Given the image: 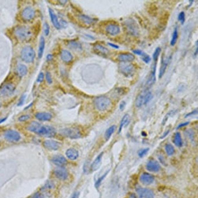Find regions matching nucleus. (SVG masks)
Masks as SVG:
<instances>
[{"label":"nucleus","instance_id":"obj_37","mask_svg":"<svg viewBox=\"0 0 198 198\" xmlns=\"http://www.w3.org/2000/svg\"><path fill=\"white\" fill-rule=\"evenodd\" d=\"M80 18L82 21L88 24H90L93 22V20L92 18H90V17L86 15H81L80 16Z\"/></svg>","mask_w":198,"mask_h":198},{"label":"nucleus","instance_id":"obj_29","mask_svg":"<svg viewBox=\"0 0 198 198\" xmlns=\"http://www.w3.org/2000/svg\"><path fill=\"white\" fill-rule=\"evenodd\" d=\"M173 143L175 145L178 147H182L183 142L181 134L179 132L176 133L174 136Z\"/></svg>","mask_w":198,"mask_h":198},{"label":"nucleus","instance_id":"obj_26","mask_svg":"<svg viewBox=\"0 0 198 198\" xmlns=\"http://www.w3.org/2000/svg\"><path fill=\"white\" fill-rule=\"evenodd\" d=\"M49 12L51 20L53 25L57 29H60V23L58 21L57 17L55 14L54 11L51 9L49 8Z\"/></svg>","mask_w":198,"mask_h":198},{"label":"nucleus","instance_id":"obj_19","mask_svg":"<svg viewBox=\"0 0 198 198\" xmlns=\"http://www.w3.org/2000/svg\"><path fill=\"white\" fill-rule=\"evenodd\" d=\"M140 180L143 184L148 185L153 182L154 176L148 173H144L141 175Z\"/></svg>","mask_w":198,"mask_h":198},{"label":"nucleus","instance_id":"obj_2","mask_svg":"<svg viewBox=\"0 0 198 198\" xmlns=\"http://www.w3.org/2000/svg\"><path fill=\"white\" fill-rule=\"evenodd\" d=\"M152 98V94L149 90H143L136 97L135 106L137 108L142 107L149 103Z\"/></svg>","mask_w":198,"mask_h":198},{"label":"nucleus","instance_id":"obj_54","mask_svg":"<svg viewBox=\"0 0 198 198\" xmlns=\"http://www.w3.org/2000/svg\"><path fill=\"white\" fill-rule=\"evenodd\" d=\"M108 44L111 47H113V48H116V49H118L119 48V46L117 45L114 44L112 43H108Z\"/></svg>","mask_w":198,"mask_h":198},{"label":"nucleus","instance_id":"obj_15","mask_svg":"<svg viewBox=\"0 0 198 198\" xmlns=\"http://www.w3.org/2000/svg\"><path fill=\"white\" fill-rule=\"evenodd\" d=\"M54 174L59 179L65 180L68 177V173L64 168L60 167L57 168L54 171Z\"/></svg>","mask_w":198,"mask_h":198},{"label":"nucleus","instance_id":"obj_47","mask_svg":"<svg viewBox=\"0 0 198 198\" xmlns=\"http://www.w3.org/2000/svg\"><path fill=\"white\" fill-rule=\"evenodd\" d=\"M70 46L72 48H76V49H77V48H79L81 47V46H80V45H79V44L77 43L76 42H71L70 43Z\"/></svg>","mask_w":198,"mask_h":198},{"label":"nucleus","instance_id":"obj_8","mask_svg":"<svg viewBox=\"0 0 198 198\" xmlns=\"http://www.w3.org/2000/svg\"><path fill=\"white\" fill-rule=\"evenodd\" d=\"M119 69L121 73L128 78L132 76L134 73V67L129 62H122L119 65Z\"/></svg>","mask_w":198,"mask_h":198},{"label":"nucleus","instance_id":"obj_42","mask_svg":"<svg viewBox=\"0 0 198 198\" xmlns=\"http://www.w3.org/2000/svg\"><path fill=\"white\" fill-rule=\"evenodd\" d=\"M44 33L46 36H48L50 32V27L48 23H45L43 27Z\"/></svg>","mask_w":198,"mask_h":198},{"label":"nucleus","instance_id":"obj_46","mask_svg":"<svg viewBox=\"0 0 198 198\" xmlns=\"http://www.w3.org/2000/svg\"><path fill=\"white\" fill-rule=\"evenodd\" d=\"M44 74L42 72H41L39 74L38 76L37 79V81L38 83H41L43 81L44 79Z\"/></svg>","mask_w":198,"mask_h":198},{"label":"nucleus","instance_id":"obj_30","mask_svg":"<svg viewBox=\"0 0 198 198\" xmlns=\"http://www.w3.org/2000/svg\"><path fill=\"white\" fill-rule=\"evenodd\" d=\"M168 64V62L167 60H162V64H161L160 68V69L159 75V77L160 78H162L163 76L164 75L166 70H167Z\"/></svg>","mask_w":198,"mask_h":198},{"label":"nucleus","instance_id":"obj_27","mask_svg":"<svg viewBox=\"0 0 198 198\" xmlns=\"http://www.w3.org/2000/svg\"><path fill=\"white\" fill-rule=\"evenodd\" d=\"M61 58L63 61L66 62H69L72 60L73 57L68 51L63 50L61 53Z\"/></svg>","mask_w":198,"mask_h":198},{"label":"nucleus","instance_id":"obj_58","mask_svg":"<svg viewBox=\"0 0 198 198\" xmlns=\"http://www.w3.org/2000/svg\"><path fill=\"white\" fill-rule=\"evenodd\" d=\"M78 197H79V194L78 193H75L73 194L72 198H78Z\"/></svg>","mask_w":198,"mask_h":198},{"label":"nucleus","instance_id":"obj_35","mask_svg":"<svg viewBox=\"0 0 198 198\" xmlns=\"http://www.w3.org/2000/svg\"><path fill=\"white\" fill-rule=\"evenodd\" d=\"M166 153L169 156H171L174 154L175 149L172 145L170 144L166 145L165 147Z\"/></svg>","mask_w":198,"mask_h":198},{"label":"nucleus","instance_id":"obj_4","mask_svg":"<svg viewBox=\"0 0 198 198\" xmlns=\"http://www.w3.org/2000/svg\"><path fill=\"white\" fill-rule=\"evenodd\" d=\"M27 129L32 132L45 137L47 133V126H43L38 122H31L28 125Z\"/></svg>","mask_w":198,"mask_h":198},{"label":"nucleus","instance_id":"obj_55","mask_svg":"<svg viewBox=\"0 0 198 198\" xmlns=\"http://www.w3.org/2000/svg\"><path fill=\"white\" fill-rule=\"evenodd\" d=\"M169 130H168V131H166V132L164 133V134H163L162 135V136L161 137V138H164V137H165L166 136H167V135H168V134H169Z\"/></svg>","mask_w":198,"mask_h":198},{"label":"nucleus","instance_id":"obj_21","mask_svg":"<svg viewBox=\"0 0 198 198\" xmlns=\"http://www.w3.org/2000/svg\"><path fill=\"white\" fill-rule=\"evenodd\" d=\"M126 26L127 29L130 34L133 35H138V28L135 22L132 21H129L126 24Z\"/></svg>","mask_w":198,"mask_h":198},{"label":"nucleus","instance_id":"obj_44","mask_svg":"<svg viewBox=\"0 0 198 198\" xmlns=\"http://www.w3.org/2000/svg\"><path fill=\"white\" fill-rule=\"evenodd\" d=\"M26 98V96L25 95H23L21 96V98H20V100H19L18 104H17V106H21L24 104L25 100Z\"/></svg>","mask_w":198,"mask_h":198},{"label":"nucleus","instance_id":"obj_57","mask_svg":"<svg viewBox=\"0 0 198 198\" xmlns=\"http://www.w3.org/2000/svg\"><path fill=\"white\" fill-rule=\"evenodd\" d=\"M7 119L6 118H0V124H2V123L3 122H4Z\"/></svg>","mask_w":198,"mask_h":198},{"label":"nucleus","instance_id":"obj_56","mask_svg":"<svg viewBox=\"0 0 198 198\" xmlns=\"http://www.w3.org/2000/svg\"><path fill=\"white\" fill-rule=\"evenodd\" d=\"M52 56L51 55L49 54L48 55H47V60H52Z\"/></svg>","mask_w":198,"mask_h":198},{"label":"nucleus","instance_id":"obj_11","mask_svg":"<svg viewBox=\"0 0 198 198\" xmlns=\"http://www.w3.org/2000/svg\"><path fill=\"white\" fill-rule=\"evenodd\" d=\"M156 63L154 65L153 68V69L152 71L149 74V77L146 83L145 86L146 89L149 90L155 84L156 81Z\"/></svg>","mask_w":198,"mask_h":198},{"label":"nucleus","instance_id":"obj_50","mask_svg":"<svg viewBox=\"0 0 198 198\" xmlns=\"http://www.w3.org/2000/svg\"><path fill=\"white\" fill-rule=\"evenodd\" d=\"M31 198H44V196L41 193L37 192L33 195Z\"/></svg>","mask_w":198,"mask_h":198},{"label":"nucleus","instance_id":"obj_3","mask_svg":"<svg viewBox=\"0 0 198 198\" xmlns=\"http://www.w3.org/2000/svg\"><path fill=\"white\" fill-rule=\"evenodd\" d=\"M15 36L21 41H27L29 40L32 36L31 30L28 27L21 26L15 28L14 31Z\"/></svg>","mask_w":198,"mask_h":198},{"label":"nucleus","instance_id":"obj_14","mask_svg":"<svg viewBox=\"0 0 198 198\" xmlns=\"http://www.w3.org/2000/svg\"><path fill=\"white\" fill-rule=\"evenodd\" d=\"M137 192L140 198H154V193L150 190L139 188Z\"/></svg>","mask_w":198,"mask_h":198},{"label":"nucleus","instance_id":"obj_36","mask_svg":"<svg viewBox=\"0 0 198 198\" xmlns=\"http://www.w3.org/2000/svg\"><path fill=\"white\" fill-rule=\"evenodd\" d=\"M161 50H162L161 48L160 47H158L155 49V52H154L153 54V59L155 63L157 62L158 60L160 54Z\"/></svg>","mask_w":198,"mask_h":198},{"label":"nucleus","instance_id":"obj_24","mask_svg":"<svg viewBox=\"0 0 198 198\" xmlns=\"http://www.w3.org/2000/svg\"><path fill=\"white\" fill-rule=\"evenodd\" d=\"M35 117L39 120L47 121L51 119L52 115L50 113L45 112L38 113L35 115Z\"/></svg>","mask_w":198,"mask_h":198},{"label":"nucleus","instance_id":"obj_33","mask_svg":"<svg viewBox=\"0 0 198 198\" xmlns=\"http://www.w3.org/2000/svg\"><path fill=\"white\" fill-rule=\"evenodd\" d=\"M178 38V31L177 28L174 29V32L172 36L170 44L172 46H175L177 42Z\"/></svg>","mask_w":198,"mask_h":198},{"label":"nucleus","instance_id":"obj_32","mask_svg":"<svg viewBox=\"0 0 198 198\" xmlns=\"http://www.w3.org/2000/svg\"><path fill=\"white\" fill-rule=\"evenodd\" d=\"M17 71L19 75L22 77L27 74L28 69L24 65H20L17 67Z\"/></svg>","mask_w":198,"mask_h":198},{"label":"nucleus","instance_id":"obj_38","mask_svg":"<svg viewBox=\"0 0 198 198\" xmlns=\"http://www.w3.org/2000/svg\"><path fill=\"white\" fill-rule=\"evenodd\" d=\"M178 20L182 24H183L185 21V15L183 11H181L179 14Z\"/></svg>","mask_w":198,"mask_h":198},{"label":"nucleus","instance_id":"obj_28","mask_svg":"<svg viewBox=\"0 0 198 198\" xmlns=\"http://www.w3.org/2000/svg\"><path fill=\"white\" fill-rule=\"evenodd\" d=\"M45 47V40L43 36H41L40 38L38 51V56L40 59L42 57L44 50Z\"/></svg>","mask_w":198,"mask_h":198},{"label":"nucleus","instance_id":"obj_48","mask_svg":"<svg viewBox=\"0 0 198 198\" xmlns=\"http://www.w3.org/2000/svg\"><path fill=\"white\" fill-rule=\"evenodd\" d=\"M126 102L124 101H122L121 102L119 105V108L121 111H123L124 110L125 106H126Z\"/></svg>","mask_w":198,"mask_h":198},{"label":"nucleus","instance_id":"obj_13","mask_svg":"<svg viewBox=\"0 0 198 198\" xmlns=\"http://www.w3.org/2000/svg\"><path fill=\"white\" fill-rule=\"evenodd\" d=\"M44 147L46 149L50 150H56L59 149L61 146V143L55 141L47 140L43 143Z\"/></svg>","mask_w":198,"mask_h":198},{"label":"nucleus","instance_id":"obj_10","mask_svg":"<svg viewBox=\"0 0 198 198\" xmlns=\"http://www.w3.org/2000/svg\"><path fill=\"white\" fill-rule=\"evenodd\" d=\"M15 90V86L13 84H4L0 87V97H6L11 95Z\"/></svg>","mask_w":198,"mask_h":198},{"label":"nucleus","instance_id":"obj_12","mask_svg":"<svg viewBox=\"0 0 198 198\" xmlns=\"http://www.w3.org/2000/svg\"><path fill=\"white\" fill-rule=\"evenodd\" d=\"M21 16L24 20L26 21H29L35 17V11L31 7H27L22 10Z\"/></svg>","mask_w":198,"mask_h":198},{"label":"nucleus","instance_id":"obj_18","mask_svg":"<svg viewBox=\"0 0 198 198\" xmlns=\"http://www.w3.org/2000/svg\"><path fill=\"white\" fill-rule=\"evenodd\" d=\"M52 162L57 166L61 167L67 164V161L64 156L61 155H55L53 157Z\"/></svg>","mask_w":198,"mask_h":198},{"label":"nucleus","instance_id":"obj_60","mask_svg":"<svg viewBox=\"0 0 198 198\" xmlns=\"http://www.w3.org/2000/svg\"><path fill=\"white\" fill-rule=\"evenodd\" d=\"M0 106H1V104H0Z\"/></svg>","mask_w":198,"mask_h":198},{"label":"nucleus","instance_id":"obj_43","mask_svg":"<svg viewBox=\"0 0 198 198\" xmlns=\"http://www.w3.org/2000/svg\"><path fill=\"white\" fill-rule=\"evenodd\" d=\"M29 118H30V116L28 115H23L19 117L18 120L19 121L21 122H25L28 120Z\"/></svg>","mask_w":198,"mask_h":198},{"label":"nucleus","instance_id":"obj_23","mask_svg":"<svg viewBox=\"0 0 198 198\" xmlns=\"http://www.w3.org/2000/svg\"><path fill=\"white\" fill-rule=\"evenodd\" d=\"M103 155V153L99 154L94 162H92L91 166V169L93 171H96L98 169L101 165L102 157Z\"/></svg>","mask_w":198,"mask_h":198},{"label":"nucleus","instance_id":"obj_39","mask_svg":"<svg viewBox=\"0 0 198 198\" xmlns=\"http://www.w3.org/2000/svg\"><path fill=\"white\" fill-rule=\"evenodd\" d=\"M149 148H146L141 149L138 152V156L140 157H144L149 151Z\"/></svg>","mask_w":198,"mask_h":198},{"label":"nucleus","instance_id":"obj_25","mask_svg":"<svg viewBox=\"0 0 198 198\" xmlns=\"http://www.w3.org/2000/svg\"><path fill=\"white\" fill-rule=\"evenodd\" d=\"M66 155L69 159L75 160L78 158L79 153L78 150L73 148L68 149L66 152Z\"/></svg>","mask_w":198,"mask_h":198},{"label":"nucleus","instance_id":"obj_51","mask_svg":"<svg viewBox=\"0 0 198 198\" xmlns=\"http://www.w3.org/2000/svg\"><path fill=\"white\" fill-rule=\"evenodd\" d=\"M133 52L134 54L140 56H141L143 52H144L142 50L139 49L135 50L133 51Z\"/></svg>","mask_w":198,"mask_h":198},{"label":"nucleus","instance_id":"obj_9","mask_svg":"<svg viewBox=\"0 0 198 198\" xmlns=\"http://www.w3.org/2000/svg\"><path fill=\"white\" fill-rule=\"evenodd\" d=\"M4 137L8 141L14 143L19 141L21 139L20 134L17 131L13 130H9L4 133Z\"/></svg>","mask_w":198,"mask_h":198},{"label":"nucleus","instance_id":"obj_7","mask_svg":"<svg viewBox=\"0 0 198 198\" xmlns=\"http://www.w3.org/2000/svg\"><path fill=\"white\" fill-rule=\"evenodd\" d=\"M60 134L66 137L76 139L79 138L81 136V133L79 129L75 128H66L60 130Z\"/></svg>","mask_w":198,"mask_h":198},{"label":"nucleus","instance_id":"obj_31","mask_svg":"<svg viewBox=\"0 0 198 198\" xmlns=\"http://www.w3.org/2000/svg\"><path fill=\"white\" fill-rule=\"evenodd\" d=\"M116 129V126L115 125H112L106 130L105 134V138L106 141H108L111 136L115 132Z\"/></svg>","mask_w":198,"mask_h":198},{"label":"nucleus","instance_id":"obj_1","mask_svg":"<svg viewBox=\"0 0 198 198\" xmlns=\"http://www.w3.org/2000/svg\"><path fill=\"white\" fill-rule=\"evenodd\" d=\"M102 70L99 65L90 64L85 66L81 72L83 79L89 83H94L99 81L102 77Z\"/></svg>","mask_w":198,"mask_h":198},{"label":"nucleus","instance_id":"obj_34","mask_svg":"<svg viewBox=\"0 0 198 198\" xmlns=\"http://www.w3.org/2000/svg\"><path fill=\"white\" fill-rule=\"evenodd\" d=\"M95 49L97 52L102 54L106 55L108 53V50L105 47L99 45H97L95 46Z\"/></svg>","mask_w":198,"mask_h":198},{"label":"nucleus","instance_id":"obj_40","mask_svg":"<svg viewBox=\"0 0 198 198\" xmlns=\"http://www.w3.org/2000/svg\"><path fill=\"white\" fill-rule=\"evenodd\" d=\"M141 56L142 60H143V61L145 63L148 64L150 62V60H151V58L148 54L143 52V54Z\"/></svg>","mask_w":198,"mask_h":198},{"label":"nucleus","instance_id":"obj_20","mask_svg":"<svg viewBox=\"0 0 198 198\" xmlns=\"http://www.w3.org/2000/svg\"><path fill=\"white\" fill-rule=\"evenodd\" d=\"M120 28L118 25L110 24L106 27V31L110 35L115 36L120 32Z\"/></svg>","mask_w":198,"mask_h":198},{"label":"nucleus","instance_id":"obj_16","mask_svg":"<svg viewBox=\"0 0 198 198\" xmlns=\"http://www.w3.org/2000/svg\"><path fill=\"white\" fill-rule=\"evenodd\" d=\"M146 168L149 171L157 172L160 169V166L157 161L151 160L147 164Z\"/></svg>","mask_w":198,"mask_h":198},{"label":"nucleus","instance_id":"obj_49","mask_svg":"<svg viewBox=\"0 0 198 198\" xmlns=\"http://www.w3.org/2000/svg\"><path fill=\"white\" fill-rule=\"evenodd\" d=\"M106 174H107V173H106V174H105V175H103V176H102L101 178H99V179H98V181H97V182L96 183V187H99V185H100L101 183V182L102 181L103 179H104V178L106 176Z\"/></svg>","mask_w":198,"mask_h":198},{"label":"nucleus","instance_id":"obj_22","mask_svg":"<svg viewBox=\"0 0 198 198\" xmlns=\"http://www.w3.org/2000/svg\"><path fill=\"white\" fill-rule=\"evenodd\" d=\"M130 115L128 114H126L124 115V117L122 118L120 122V125L119 131L118 132L120 133L121 132L122 129L123 128L126 127L130 124Z\"/></svg>","mask_w":198,"mask_h":198},{"label":"nucleus","instance_id":"obj_17","mask_svg":"<svg viewBox=\"0 0 198 198\" xmlns=\"http://www.w3.org/2000/svg\"><path fill=\"white\" fill-rule=\"evenodd\" d=\"M135 57L130 53H123L118 55L117 59L121 62H130L134 60Z\"/></svg>","mask_w":198,"mask_h":198},{"label":"nucleus","instance_id":"obj_5","mask_svg":"<svg viewBox=\"0 0 198 198\" xmlns=\"http://www.w3.org/2000/svg\"><path fill=\"white\" fill-rule=\"evenodd\" d=\"M95 105L98 110L105 111L108 109L111 104L110 99L105 97H99L96 98L94 100Z\"/></svg>","mask_w":198,"mask_h":198},{"label":"nucleus","instance_id":"obj_45","mask_svg":"<svg viewBox=\"0 0 198 198\" xmlns=\"http://www.w3.org/2000/svg\"><path fill=\"white\" fill-rule=\"evenodd\" d=\"M46 79L47 82L49 84H51L52 82V80L51 78L50 73L49 72H47L46 74Z\"/></svg>","mask_w":198,"mask_h":198},{"label":"nucleus","instance_id":"obj_6","mask_svg":"<svg viewBox=\"0 0 198 198\" xmlns=\"http://www.w3.org/2000/svg\"><path fill=\"white\" fill-rule=\"evenodd\" d=\"M35 53L33 48L29 46H27L22 49L21 52V57L25 62L31 63L34 61Z\"/></svg>","mask_w":198,"mask_h":198},{"label":"nucleus","instance_id":"obj_59","mask_svg":"<svg viewBox=\"0 0 198 198\" xmlns=\"http://www.w3.org/2000/svg\"><path fill=\"white\" fill-rule=\"evenodd\" d=\"M130 198H136L134 195H132Z\"/></svg>","mask_w":198,"mask_h":198},{"label":"nucleus","instance_id":"obj_52","mask_svg":"<svg viewBox=\"0 0 198 198\" xmlns=\"http://www.w3.org/2000/svg\"><path fill=\"white\" fill-rule=\"evenodd\" d=\"M189 124V122H185L182 123V124H180L178 126V129H180V128H182L183 127L187 126Z\"/></svg>","mask_w":198,"mask_h":198},{"label":"nucleus","instance_id":"obj_53","mask_svg":"<svg viewBox=\"0 0 198 198\" xmlns=\"http://www.w3.org/2000/svg\"><path fill=\"white\" fill-rule=\"evenodd\" d=\"M197 113L198 112L197 110H194V111H192V112L191 113H188V114L186 115V116H185V117H190V116H191L192 115L195 114H197Z\"/></svg>","mask_w":198,"mask_h":198},{"label":"nucleus","instance_id":"obj_41","mask_svg":"<svg viewBox=\"0 0 198 198\" xmlns=\"http://www.w3.org/2000/svg\"><path fill=\"white\" fill-rule=\"evenodd\" d=\"M175 113H176V111L173 110V111H171L170 112L168 113L165 116L164 118L163 121H162V124H163V125H164V124H166V122H167V120H168V118L170 117V116L174 115V114H175Z\"/></svg>","mask_w":198,"mask_h":198}]
</instances>
